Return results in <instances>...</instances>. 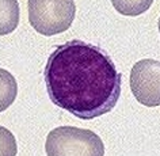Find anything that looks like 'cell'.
Wrapping results in <instances>:
<instances>
[{"instance_id":"5","label":"cell","mask_w":160,"mask_h":156,"mask_svg":"<svg viewBox=\"0 0 160 156\" xmlns=\"http://www.w3.org/2000/svg\"><path fill=\"white\" fill-rule=\"evenodd\" d=\"M2 30L0 34L6 35L17 29L19 23V4L17 0L2 2Z\"/></svg>"},{"instance_id":"7","label":"cell","mask_w":160,"mask_h":156,"mask_svg":"<svg viewBox=\"0 0 160 156\" xmlns=\"http://www.w3.org/2000/svg\"><path fill=\"white\" fill-rule=\"evenodd\" d=\"M114 8L122 15L128 17H137L144 11H147L153 2L152 0H138V2H129V0H111Z\"/></svg>"},{"instance_id":"3","label":"cell","mask_w":160,"mask_h":156,"mask_svg":"<svg viewBox=\"0 0 160 156\" xmlns=\"http://www.w3.org/2000/svg\"><path fill=\"white\" fill-rule=\"evenodd\" d=\"M72 0H29V22L42 35H54L68 30L75 19Z\"/></svg>"},{"instance_id":"2","label":"cell","mask_w":160,"mask_h":156,"mask_svg":"<svg viewBox=\"0 0 160 156\" xmlns=\"http://www.w3.org/2000/svg\"><path fill=\"white\" fill-rule=\"evenodd\" d=\"M45 151L48 155H94L102 156L105 145L97 133L75 126H60L48 134Z\"/></svg>"},{"instance_id":"6","label":"cell","mask_w":160,"mask_h":156,"mask_svg":"<svg viewBox=\"0 0 160 156\" xmlns=\"http://www.w3.org/2000/svg\"><path fill=\"white\" fill-rule=\"evenodd\" d=\"M0 75H2V98H0L2 105H0V110L4 111L17 97V82L12 78V75L4 71L3 68L0 69Z\"/></svg>"},{"instance_id":"1","label":"cell","mask_w":160,"mask_h":156,"mask_svg":"<svg viewBox=\"0 0 160 156\" xmlns=\"http://www.w3.org/2000/svg\"><path fill=\"white\" fill-rule=\"evenodd\" d=\"M121 82L109 54L80 39L57 46L45 67L50 101L82 119L109 113L119 99Z\"/></svg>"},{"instance_id":"4","label":"cell","mask_w":160,"mask_h":156,"mask_svg":"<svg viewBox=\"0 0 160 156\" xmlns=\"http://www.w3.org/2000/svg\"><path fill=\"white\" fill-rule=\"evenodd\" d=\"M130 90L144 106L160 105V63L158 60H140L130 72Z\"/></svg>"}]
</instances>
